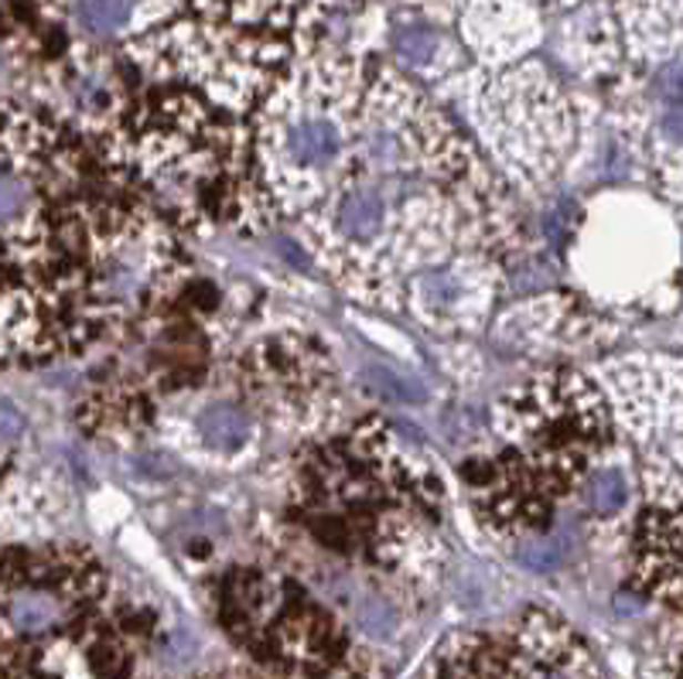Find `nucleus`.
I'll list each match as a JSON object with an SVG mask.
<instances>
[{
  "mask_svg": "<svg viewBox=\"0 0 683 679\" xmlns=\"http://www.w3.org/2000/svg\"><path fill=\"white\" fill-rule=\"evenodd\" d=\"M342 147L290 226L312 267L349 301L404 315L441 267L527 253L520 198L441 100L397 65L342 52Z\"/></svg>",
  "mask_w": 683,
  "mask_h": 679,
  "instance_id": "f257e3e1",
  "label": "nucleus"
},
{
  "mask_svg": "<svg viewBox=\"0 0 683 679\" xmlns=\"http://www.w3.org/2000/svg\"><path fill=\"white\" fill-rule=\"evenodd\" d=\"M185 267V236L93 137L0 90V369L110 342Z\"/></svg>",
  "mask_w": 683,
  "mask_h": 679,
  "instance_id": "f03ea898",
  "label": "nucleus"
},
{
  "mask_svg": "<svg viewBox=\"0 0 683 679\" xmlns=\"http://www.w3.org/2000/svg\"><path fill=\"white\" fill-rule=\"evenodd\" d=\"M281 533L346 564L424 574L441 557L445 485L379 413L302 438L284 469Z\"/></svg>",
  "mask_w": 683,
  "mask_h": 679,
  "instance_id": "7ed1b4c3",
  "label": "nucleus"
},
{
  "mask_svg": "<svg viewBox=\"0 0 683 679\" xmlns=\"http://www.w3.org/2000/svg\"><path fill=\"white\" fill-rule=\"evenodd\" d=\"M615 444L612 410L591 372L547 369L496 400L489 441L458 475L476 523L502 543H520L550 529Z\"/></svg>",
  "mask_w": 683,
  "mask_h": 679,
  "instance_id": "20e7f679",
  "label": "nucleus"
},
{
  "mask_svg": "<svg viewBox=\"0 0 683 679\" xmlns=\"http://www.w3.org/2000/svg\"><path fill=\"white\" fill-rule=\"evenodd\" d=\"M106 605L110 577L90 546L0 549V679H120L131 652Z\"/></svg>",
  "mask_w": 683,
  "mask_h": 679,
  "instance_id": "39448f33",
  "label": "nucleus"
},
{
  "mask_svg": "<svg viewBox=\"0 0 683 679\" xmlns=\"http://www.w3.org/2000/svg\"><path fill=\"white\" fill-rule=\"evenodd\" d=\"M315 31L308 0H182L175 18L126 45V59L147 82L249 120L297 55L315 49Z\"/></svg>",
  "mask_w": 683,
  "mask_h": 679,
  "instance_id": "423d86ee",
  "label": "nucleus"
},
{
  "mask_svg": "<svg viewBox=\"0 0 683 679\" xmlns=\"http://www.w3.org/2000/svg\"><path fill=\"white\" fill-rule=\"evenodd\" d=\"M479 151L512 192H547L581 141V116L564 82L540 62L492 72L476 106Z\"/></svg>",
  "mask_w": 683,
  "mask_h": 679,
  "instance_id": "0eeeda50",
  "label": "nucleus"
},
{
  "mask_svg": "<svg viewBox=\"0 0 683 679\" xmlns=\"http://www.w3.org/2000/svg\"><path fill=\"white\" fill-rule=\"evenodd\" d=\"M236 400L277 434L308 438L335 423L338 369L325 342L302 328L271 331L233 359Z\"/></svg>",
  "mask_w": 683,
  "mask_h": 679,
  "instance_id": "6e6552de",
  "label": "nucleus"
},
{
  "mask_svg": "<svg viewBox=\"0 0 683 679\" xmlns=\"http://www.w3.org/2000/svg\"><path fill=\"white\" fill-rule=\"evenodd\" d=\"M615 431L635 447L639 464H683L680 420V359L676 356H619L594 366Z\"/></svg>",
  "mask_w": 683,
  "mask_h": 679,
  "instance_id": "1a4fd4ad",
  "label": "nucleus"
},
{
  "mask_svg": "<svg viewBox=\"0 0 683 679\" xmlns=\"http://www.w3.org/2000/svg\"><path fill=\"white\" fill-rule=\"evenodd\" d=\"M680 502L683 464H643V508L632 526L635 584L656 601L680 605Z\"/></svg>",
  "mask_w": 683,
  "mask_h": 679,
  "instance_id": "9d476101",
  "label": "nucleus"
},
{
  "mask_svg": "<svg viewBox=\"0 0 683 679\" xmlns=\"http://www.w3.org/2000/svg\"><path fill=\"white\" fill-rule=\"evenodd\" d=\"M492 335L506 349L520 352H558V349H602L598 342H612L615 328L594 315L574 294H543L512 305L502 315H492Z\"/></svg>",
  "mask_w": 683,
  "mask_h": 679,
  "instance_id": "9b49d317",
  "label": "nucleus"
},
{
  "mask_svg": "<svg viewBox=\"0 0 683 679\" xmlns=\"http://www.w3.org/2000/svg\"><path fill=\"white\" fill-rule=\"evenodd\" d=\"M192 434L205 454L243 457L256 444V420L236 397H208L192 416Z\"/></svg>",
  "mask_w": 683,
  "mask_h": 679,
  "instance_id": "f8f14e48",
  "label": "nucleus"
},
{
  "mask_svg": "<svg viewBox=\"0 0 683 679\" xmlns=\"http://www.w3.org/2000/svg\"><path fill=\"white\" fill-rule=\"evenodd\" d=\"M584 492V502L594 516H615L622 513V508H629L632 502V485H629V475L619 469V464L612 461H602L598 469L588 475V482L581 485Z\"/></svg>",
  "mask_w": 683,
  "mask_h": 679,
  "instance_id": "ddd939ff",
  "label": "nucleus"
},
{
  "mask_svg": "<svg viewBox=\"0 0 683 679\" xmlns=\"http://www.w3.org/2000/svg\"><path fill=\"white\" fill-rule=\"evenodd\" d=\"M137 14V0H72V18L82 34L113 38Z\"/></svg>",
  "mask_w": 683,
  "mask_h": 679,
  "instance_id": "4468645a",
  "label": "nucleus"
},
{
  "mask_svg": "<svg viewBox=\"0 0 683 679\" xmlns=\"http://www.w3.org/2000/svg\"><path fill=\"white\" fill-rule=\"evenodd\" d=\"M394 52L410 69H431L438 55V34L424 24H404L394 31Z\"/></svg>",
  "mask_w": 683,
  "mask_h": 679,
  "instance_id": "2eb2a0df",
  "label": "nucleus"
},
{
  "mask_svg": "<svg viewBox=\"0 0 683 679\" xmlns=\"http://www.w3.org/2000/svg\"><path fill=\"white\" fill-rule=\"evenodd\" d=\"M18 475H14V464L8 457V451H0V508L4 502H18L21 498V488H14Z\"/></svg>",
  "mask_w": 683,
  "mask_h": 679,
  "instance_id": "dca6fc26",
  "label": "nucleus"
}]
</instances>
